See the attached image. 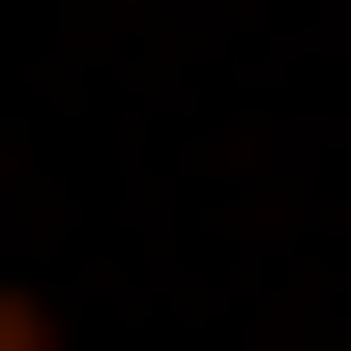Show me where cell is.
Wrapping results in <instances>:
<instances>
[{"label":"cell","instance_id":"6da1fadb","mask_svg":"<svg viewBox=\"0 0 351 351\" xmlns=\"http://www.w3.org/2000/svg\"><path fill=\"white\" fill-rule=\"evenodd\" d=\"M0 351H59V293H0Z\"/></svg>","mask_w":351,"mask_h":351}]
</instances>
